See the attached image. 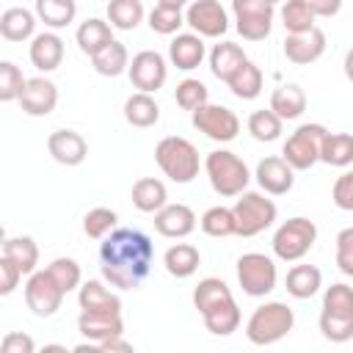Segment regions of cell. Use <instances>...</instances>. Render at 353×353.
I'll list each match as a JSON object with an SVG mask.
<instances>
[{"label": "cell", "mask_w": 353, "mask_h": 353, "mask_svg": "<svg viewBox=\"0 0 353 353\" xmlns=\"http://www.w3.org/2000/svg\"><path fill=\"white\" fill-rule=\"evenodd\" d=\"M154 259V245L141 229H113L99 245V270L110 287L138 290Z\"/></svg>", "instance_id": "6da1fadb"}, {"label": "cell", "mask_w": 353, "mask_h": 353, "mask_svg": "<svg viewBox=\"0 0 353 353\" xmlns=\"http://www.w3.org/2000/svg\"><path fill=\"white\" fill-rule=\"evenodd\" d=\"M154 160L171 182H193L199 176V149L179 135H168L154 146Z\"/></svg>", "instance_id": "7a4b0ae2"}, {"label": "cell", "mask_w": 353, "mask_h": 353, "mask_svg": "<svg viewBox=\"0 0 353 353\" xmlns=\"http://www.w3.org/2000/svg\"><path fill=\"white\" fill-rule=\"evenodd\" d=\"M295 325V314L287 303L281 301H270L254 309V314L245 323V336L251 345H273L279 339H284Z\"/></svg>", "instance_id": "3957f363"}, {"label": "cell", "mask_w": 353, "mask_h": 353, "mask_svg": "<svg viewBox=\"0 0 353 353\" xmlns=\"http://www.w3.org/2000/svg\"><path fill=\"white\" fill-rule=\"evenodd\" d=\"M204 171L210 176V185L218 196H240L248 188V165L229 149H215L204 160Z\"/></svg>", "instance_id": "277c9868"}, {"label": "cell", "mask_w": 353, "mask_h": 353, "mask_svg": "<svg viewBox=\"0 0 353 353\" xmlns=\"http://www.w3.org/2000/svg\"><path fill=\"white\" fill-rule=\"evenodd\" d=\"M234 212V234L240 237H256L259 232H265L268 226H273L279 210L270 199H265V193H254V190H243L240 199L232 207Z\"/></svg>", "instance_id": "5b68a950"}, {"label": "cell", "mask_w": 353, "mask_h": 353, "mask_svg": "<svg viewBox=\"0 0 353 353\" xmlns=\"http://www.w3.org/2000/svg\"><path fill=\"white\" fill-rule=\"evenodd\" d=\"M314 240H317V226H314V221H309V218H303V215H295V218L284 221V223L276 229L270 245H273V254H276L281 262H298V259H303V256L312 251Z\"/></svg>", "instance_id": "8992f818"}, {"label": "cell", "mask_w": 353, "mask_h": 353, "mask_svg": "<svg viewBox=\"0 0 353 353\" xmlns=\"http://www.w3.org/2000/svg\"><path fill=\"white\" fill-rule=\"evenodd\" d=\"M328 130L323 124H301L281 149V157L295 168V171H309L320 154H323V141H325Z\"/></svg>", "instance_id": "52a82bcc"}, {"label": "cell", "mask_w": 353, "mask_h": 353, "mask_svg": "<svg viewBox=\"0 0 353 353\" xmlns=\"http://www.w3.org/2000/svg\"><path fill=\"white\" fill-rule=\"evenodd\" d=\"M234 28L245 41H262L270 36L276 6L270 0H232Z\"/></svg>", "instance_id": "ba28073f"}, {"label": "cell", "mask_w": 353, "mask_h": 353, "mask_svg": "<svg viewBox=\"0 0 353 353\" xmlns=\"http://www.w3.org/2000/svg\"><path fill=\"white\" fill-rule=\"evenodd\" d=\"M276 265L270 256L259 254V251H251V254H243L237 259V281L243 287L245 295L251 298H262L268 292L276 290Z\"/></svg>", "instance_id": "9c48e42d"}, {"label": "cell", "mask_w": 353, "mask_h": 353, "mask_svg": "<svg viewBox=\"0 0 353 353\" xmlns=\"http://www.w3.org/2000/svg\"><path fill=\"white\" fill-rule=\"evenodd\" d=\"M193 127L199 132H204L210 141H218V143H229L237 138L240 132V119L234 110H229L226 105H201L193 110Z\"/></svg>", "instance_id": "30bf717a"}, {"label": "cell", "mask_w": 353, "mask_h": 353, "mask_svg": "<svg viewBox=\"0 0 353 353\" xmlns=\"http://www.w3.org/2000/svg\"><path fill=\"white\" fill-rule=\"evenodd\" d=\"M63 290L55 284V279L44 270H33L25 284V303L36 317H52L63 303Z\"/></svg>", "instance_id": "8fae6325"}, {"label": "cell", "mask_w": 353, "mask_h": 353, "mask_svg": "<svg viewBox=\"0 0 353 353\" xmlns=\"http://www.w3.org/2000/svg\"><path fill=\"white\" fill-rule=\"evenodd\" d=\"M185 25H190L201 39H221L229 30V17L218 0H190Z\"/></svg>", "instance_id": "7c38bea8"}, {"label": "cell", "mask_w": 353, "mask_h": 353, "mask_svg": "<svg viewBox=\"0 0 353 353\" xmlns=\"http://www.w3.org/2000/svg\"><path fill=\"white\" fill-rule=\"evenodd\" d=\"M130 80L138 91H146V94H154L163 88L165 77H168V66H165V58L157 52V50H141L132 55L130 61Z\"/></svg>", "instance_id": "4fadbf2b"}, {"label": "cell", "mask_w": 353, "mask_h": 353, "mask_svg": "<svg viewBox=\"0 0 353 353\" xmlns=\"http://www.w3.org/2000/svg\"><path fill=\"white\" fill-rule=\"evenodd\" d=\"M325 52V33L314 25L303 33H287L284 39V55L295 66H309Z\"/></svg>", "instance_id": "5bb4252c"}, {"label": "cell", "mask_w": 353, "mask_h": 353, "mask_svg": "<svg viewBox=\"0 0 353 353\" xmlns=\"http://www.w3.org/2000/svg\"><path fill=\"white\" fill-rule=\"evenodd\" d=\"M254 176H256L259 188L265 193H270V196H284L295 185V168L284 157H265V160H259Z\"/></svg>", "instance_id": "9a60e30c"}, {"label": "cell", "mask_w": 353, "mask_h": 353, "mask_svg": "<svg viewBox=\"0 0 353 353\" xmlns=\"http://www.w3.org/2000/svg\"><path fill=\"white\" fill-rule=\"evenodd\" d=\"M19 105L28 116H50L58 105V88L47 77H30L22 88Z\"/></svg>", "instance_id": "2e32d148"}, {"label": "cell", "mask_w": 353, "mask_h": 353, "mask_svg": "<svg viewBox=\"0 0 353 353\" xmlns=\"http://www.w3.org/2000/svg\"><path fill=\"white\" fill-rule=\"evenodd\" d=\"M77 331L91 342V345H99L105 339H113V336H121L124 334V320L121 314H108V312H80L77 317Z\"/></svg>", "instance_id": "e0dca14e"}, {"label": "cell", "mask_w": 353, "mask_h": 353, "mask_svg": "<svg viewBox=\"0 0 353 353\" xmlns=\"http://www.w3.org/2000/svg\"><path fill=\"white\" fill-rule=\"evenodd\" d=\"M47 152L61 165H80L85 160V154H88V143L74 130H55L47 138Z\"/></svg>", "instance_id": "ac0fdd59"}, {"label": "cell", "mask_w": 353, "mask_h": 353, "mask_svg": "<svg viewBox=\"0 0 353 353\" xmlns=\"http://www.w3.org/2000/svg\"><path fill=\"white\" fill-rule=\"evenodd\" d=\"M154 229L171 240L188 237L196 229V212L188 204H165L154 212Z\"/></svg>", "instance_id": "d6986e66"}, {"label": "cell", "mask_w": 353, "mask_h": 353, "mask_svg": "<svg viewBox=\"0 0 353 353\" xmlns=\"http://www.w3.org/2000/svg\"><path fill=\"white\" fill-rule=\"evenodd\" d=\"M61 61H63V39L58 33L44 30L30 39V63L39 72H52L61 66Z\"/></svg>", "instance_id": "ffe728a7"}, {"label": "cell", "mask_w": 353, "mask_h": 353, "mask_svg": "<svg viewBox=\"0 0 353 353\" xmlns=\"http://www.w3.org/2000/svg\"><path fill=\"white\" fill-rule=\"evenodd\" d=\"M207 50H204V39L199 33H176L174 41L168 44V58L176 69L190 72L204 61Z\"/></svg>", "instance_id": "44dd1931"}, {"label": "cell", "mask_w": 353, "mask_h": 353, "mask_svg": "<svg viewBox=\"0 0 353 353\" xmlns=\"http://www.w3.org/2000/svg\"><path fill=\"white\" fill-rule=\"evenodd\" d=\"M36 11H28V8H6L3 17H0V36L6 41H28L33 39L36 33Z\"/></svg>", "instance_id": "7402d4cb"}, {"label": "cell", "mask_w": 353, "mask_h": 353, "mask_svg": "<svg viewBox=\"0 0 353 353\" xmlns=\"http://www.w3.org/2000/svg\"><path fill=\"white\" fill-rule=\"evenodd\" d=\"M245 61H248V58H245L243 47L234 44V41H221V44H215V47L210 50V72H212L221 83H229V77H232Z\"/></svg>", "instance_id": "603a6c76"}, {"label": "cell", "mask_w": 353, "mask_h": 353, "mask_svg": "<svg viewBox=\"0 0 353 353\" xmlns=\"http://www.w3.org/2000/svg\"><path fill=\"white\" fill-rule=\"evenodd\" d=\"M80 309L85 312H108V314H121V298L116 292H110L108 287H102V281H85L77 292Z\"/></svg>", "instance_id": "cb8c5ba5"}, {"label": "cell", "mask_w": 353, "mask_h": 353, "mask_svg": "<svg viewBox=\"0 0 353 353\" xmlns=\"http://www.w3.org/2000/svg\"><path fill=\"white\" fill-rule=\"evenodd\" d=\"M130 199H132L135 210H141V212H157V210H163V207L168 204V190H165V185H163L160 179H154V176H141V179L132 185Z\"/></svg>", "instance_id": "d4e9b609"}, {"label": "cell", "mask_w": 353, "mask_h": 353, "mask_svg": "<svg viewBox=\"0 0 353 353\" xmlns=\"http://www.w3.org/2000/svg\"><path fill=\"white\" fill-rule=\"evenodd\" d=\"M163 265H165V270H168L174 279H188V276H193V273L199 270L201 254H199V248L190 245V243H176V245H171V248L163 254Z\"/></svg>", "instance_id": "484cf974"}, {"label": "cell", "mask_w": 353, "mask_h": 353, "mask_svg": "<svg viewBox=\"0 0 353 353\" xmlns=\"http://www.w3.org/2000/svg\"><path fill=\"white\" fill-rule=\"evenodd\" d=\"M201 320H204V325H207L210 334L229 336V334H234L240 328V309H237L234 298H229V301H221L212 309H207L201 314Z\"/></svg>", "instance_id": "4316f807"}, {"label": "cell", "mask_w": 353, "mask_h": 353, "mask_svg": "<svg viewBox=\"0 0 353 353\" xmlns=\"http://www.w3.org/2000/svg\"><path fill=\"white\" fill-rule=\"evenodd\" d=\"M124 119H127L132 127H141V130L154 127V124L160 121V105L154 102L152 94L135 91V94L124 102Z\"/></svg>", "instance_id": "83f0119b"}, {"label": "cell", "mask_w": 353, "mask_h": 353, "mask_svg": "<svg viewBox=\"0 0 353 353\" xmlns=\"http://www.w3.org/2000/svg\"><path fill=\"white\" fill-rule=\"evenodd\" d=\"M270 110H273L279 119H284V121L298 119V116L306 110V94H303V88L295 85V83L279 85V88L270 94Z\"/></svg>", "instance_id": "f1b7e54d"}, {"label": "cell", "mask_w": 353, "mask_h": 353, "mask_svg": "<svg viewBox=\"0 0 353 353\" xmlns=\"http://www.w3.org/2000/svg\"><path fill=\"white\" fill-rule=\"evenodd\" d=\"M284 287H287V292L292 298L306 301V298H312L323 287V273L314 265H295V268H290Z\"/></svg>", "instance_id": "f546056e"}, {"label": "cell", "mask_w": 353, "mask_h": 353, "mask_svg": "<svg viewBox=\"0 0 353 353\" xmlns=\"http://www.w3.org/2000/svg\"><path fill=\"white\" fill-rule=\"evenodd\" d=\"M110 41H113V25L99 17H91L77 28V44L85 55H97Z\"/></svg>", "instance_id": "4dcf8cb0"}, {"label": "cell", "mask_w": 353, "mask_h": 353, "mask_svg": "<svg viewBox=\"0 0 353 353\" xmlns=\"http://www.w3.org/2000/svg\"><path fill=\"white\" fill-rule=\"evenodd\" d=\"M91 63H94V69L102 74V77H119L121 72H127L130 69V52H127V47L121 44V41H110V44H105L97 55H91Z\"/></svg>", "instance_id": "1f68e13d"}, {"label": "cell", "mask_w": 353, "mask_h": 353, "mask_svg": "<svg viewBox=\"0 0 353 353\" xmlns=\"http://www.w3.org/2000/svg\"><path fill=\"white\" fill-rule=\"evenodd\" d=\"M3 256L14 259L22 268V273L30 276L39 265V245H36L33 237H22V234L19 237H6L3 240Z\"/></svg>", "instance_id": "d6a6232c"}, {"label": "cell", "mask_w": 353, "mask_h": 353, "mask_svg": "<svg viewBox=\"0 0 353 353\" xmlns=\"http://www.w3.org/2000/svg\"><path fill=\"white\" fill-rule=\"evenodd\" d=\"M74 14H77L74 0H36V17L52 30H61L69 22H74Z\"/></svg>", "instance_id": "836d02e7"}, {"label": "cell", "mask_w": 353, "mask_h": 353, "mask_svg": "<svg viewBox=\"0 0 353 353\" xmlns=\"http://www.w3.org/2000/svg\"><path fill=\"white\" fill-rule=\"evenodd\" d=\"M229 91L237 97V99H256L259 91H262V69L251 61H245L232 77H229Z\"/></svg>", "instance_id": "e575fe53"}, {"label": "cell", "mask_w": 353, "mask_h": 353, "mask_svg": "<svg viewBox=\"0 0 353 353\" xmlns=\"http://www.w3.org/2000/svg\"><path fill=\"white\" fill-rule=\"evenodd\" d=\"M323 163L334 168H345L353 163V135L350 132H328L323 141Z\"/></svg>", "instance_id": "d590c367"}, {"label": "cell", "mask_w": 353, "mask_h": 353, "mask_svg": "<svg viewBox=\"0 0 353 353\" xmlns=\"http://www.w3.org/2000/svg\"><path fill=\"white\" fill-rule=\"evenodd\" d=\"M229 298H234L232 290H229V284L221 281V279H215V276L201 279V281L196 284V290H193V306L199 309V314H204L207 309H212L215 303L229 301Z\"/></svg>", "instance_id": "8d00e7d4"}, {"label": "cell", "mask_w": 353, "mask_h": 353, "mask_svg": "<svg viewBox=\"0 0 353 353\" xmlns=\"http://www.w3.org/2000/svg\"><path fill=\"white\" fill-rule=\"evenodd\" d=\"M108 22L116 30H135L143 22V3L141 0H110Z\"/></svg>", "instance_id": "74e56055"}, {"label": "cell", "mask_w": 353, "mask_h": 353, "mask_svg": "<svg viewBox=\"0 0 353 353\" xmlns=\"http://www.w3.org/2000/svg\"><path fill=\"white\" fill-rule=\"evenodd\" d=\"M314 8L309 0H287L281 6V25L287 28V33H303L309 28H314Z\"/></svg>", "instance_id": "f35d334b"}, {"label": "cell", "mask_w": 353, "mask_h": 353, "mask_svg": "<svg viewBox=\"0 0 353 353\" xmlns=\"http://www.w3.org/2000/svg\"><path fill=\"white\" fill-rule=\"evenodd\" d=\"M281 124H284V119H279L270 108H268V110H254V113L248 116V132H251L256 141H262V143L276 141V138L281 135Z\"/></svg>", "instance_id": "ab89813d"}, {"label": "cell", "mask_w": 353, "mask_h": 353, "mask_svg": "<svg viewBox=\"0 0 353 353\" xmlns=\"http://www.w3.org/2000/svg\"><path fill=\"white\" fill-rule=\"evenodd\" d=\"M201 232L207 237H229L234 234V212L229 207H210L201 215Z\"/></svg>", "instance_id": "60d3db41"}, {"label": "cell", "mask_w": 353, "mask_h": 353, "mask_svg": "<svg viewBox=\"0 0 353 353\" xmlns=\"http://www.w3.org/2000/svg\"><path fill=\"white\" fill-rule=\"evenodd\" d=\"M174 99H176V105H179L182 110H190V113H193L196 108H201V105L210 102V91H207V85H204L201 80L185 77V80L176 85Z\"/></svg>", "instance_id": "b9f144b4"}, {"label": "cell", "mask_w": 353, "mask_h": 353, "mask_svg": "<svg viewBox=\"0 0 353 353\" xmlns=\"http://www.w3.org/2000/svg\"><path fill=\"white\" fill-rule=\"evenodd\" d=\"M116 223H119V215H116L113 210H108V207H94V210H88L85 218H83V232H85L91 240H102V237H108V234L116 229Z\"/></svg>", "instance_id": "7bdbcfd3"}, {"label": "cell", "mask_w": 353, "mask_h": 353, "mask_svg": "<svg viewBox=\"0 0 353 353\" xmlns=\"http://www.w3.org/2000/svg\"><path fill=\"white\" fill-rule=\"evenodd\" d=\"M182 25H185L182 8L160 6V3H157V6L149 11V28H152L154 33H160V36H171V33H176Z\"/></svg>", "instance_id": "ee69618b"}, {"label": "cell", "mask_w": 353, "mask_h": 353, "mask_svg": "<svg viewBox=\"0 0 353 353\" xmlns=\"http://www.w3.org/2000/svg\"><path fill=\"white\" fill-rule=\"evenodd\" d=\"M323 312L325 314H339V317H353V287L347 284H331L323 295Z\"/></svg>", "instance_id": "f6af8a7d"}, {"label": "cell", "mask_w": 353, "mask_h": 353, "mask_svg": "<svg viewBox=\"0 0 353 353\" xmlns=\"http://www.w3.org/2000/svg\"><path fill=\"white\" fill-rule=\"evenodd\" d=\"M47 273L55 279V284H58L63 292H72L74 287H80V279H83L80 265H77L72 256H58V259H52V262L47 265Z\"/></svg>", "instance_id": "bcb514c9"}, {"label": "cell", "mask_w": 353, "mask_h": 353, "mask_svg": "<svg viewBox=\"0 0 353 353\" xmlns=\"http://www.w3.org/2000/svg\"><path fill=\"white\" fill-rule=\"evenodd\" d=\"M28 77L22 74L19 66H14L11 61H0V99L3 102H14L22 97Z\"/></svg>", "instance_id": "7dc6e473"}, {"label": "cell", "mask_w": 353, "mask_h": 353, "mask_svg": "<svg viewBox=\"0 0 353 353\" xmlns=\"http://www.w3.org/2000/svg\"><path fill=\"white\" fill-rule=\"evenodd\" d=\"M320 331L328 342H347V339H353V317L320 312Z\"/></svg>", "instance_id": "c3c4849f"}, {"label": "cell", "mask_w": 353, "mask_h": 353, "mask_svg": "<svg viewBox=\"0 0 353 353\" xmlns=\"http://www.w3.org/2000/svg\"><path fill=\"white\" fill-rule=\"evenodd\" d=\"M336 268L353 279V226L336 234Z\"/></svg>", "instance_id": "681fc988"}, {"label": "cell", "mask_w": 353, "mask_h": 353, "mask_svg": "<svg viewBox=\"0 0 353 353\" xmlns=\"http://www.w3.org/2000/svg\"><path fill=\"white\" fill-rule=\"evenodd\" d=\"M331 199L339 210L353 212V171H345L342 176H336V182L331 188Z\"/></svg>", "instance_id": "f907efd6"}, {"label": "cell", "mask_w": 353, "mask_h": 353, "mask_svg": "<svg viewBox=\"0 0 353 353\" xmlns=\"http://www.w3.org/2000/svg\"><path fill=\"white\" fill-rule=\"evenodd\" d=\"M22 276H25L22 268L14 259H8V256L0 254V295H11L19 287Z\"/></svg>", "instance_id": "816d5d0a"}, {"label": "cell", "mask_w": 353, "mask_h": 353, "mask_svg": "<svg viewBox=\"0 0 353 353\" xmlns=\"http://www.w3.org/2000/svg\"><path fill=\"white\" fill-rule=\"evenodd\" d=\"M0 350L3 353H33L36 342L28 334H22V331H8L3 336V342H0Z\"/></svg>", "instance_id": "f5cc1de1"}, {"label": "cell", "mask_w": 353, "mask_h": 353, "mask_svg": "<svg viewBox=\"0 0 353 353\" xmlns=\"http://www.w3.org/2000/svg\"><path fill=\"white\" fill-rule=\"evenodd\" d=\"M317 17H334L342 8V0H309Z\"/></svg>", "instance_id": "db71d44e"}, {"label": "cell", "mask_w": 353, "mask_h": 353, "mask_svg": "<svg viewBox=\"0 0 353 353\" xmlns=\"http://www.w3.org/2000/svg\"><path fill=\"white\" fill-rule=\"evenodd\" d=\"M94 350H102V353H110V350H132V345L124 342L121 336H113V339H105V342L94 345Z\"/></svg>", "instance_id": "11a10c76"}, {"label": "cell", "mask_w": 353, "mask_h": 353, "mask_svg": "<svg viewBox=\"0 0 353 353\" xmlns=\"http://www.w3.org/2000/svg\"><path fill=\"white\" fill-rule=\"evenodd\" d=\"M342 66H345V77L353 83V47L345 52V63H342Z\"/></svg>", "instance_id": "9f6ffc18"}, {"label": "cell", "mask_w": 353, "mask_h": 353, "mask_svg": "<svg viewBox=\"0 0 353 353\" xmlns=\"http://www.w3.org/2000/svg\"><path fill=\"white\" fill-rule=\"evenodd\" d=\"M160 6H174V8H182L185 3H190V0H157Z\"/></svg>", "instance_id": "6f0895ef"}, {"label": "cell", "mask_w": 353, "mask_h": 353, "mask_svg": "<svg viewBox=\"0 0 353 353\" xmlns=\"http://www.w3.org/2000/svg\"><path fill=\"white\" fill-rule=\"evenodd\" d=\"M270 3H273V6H276V3H279V0H270Z\"/></svg>", "instance_id": "680465c9"}]
</instances>
